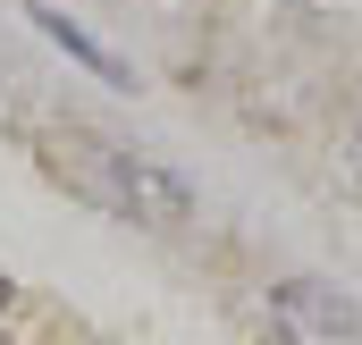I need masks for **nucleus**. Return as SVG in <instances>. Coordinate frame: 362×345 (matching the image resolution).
I'll use <instances>...</instances> for the list:
<instances>
[{
  "instance_id": "nucleus-1",
  "label": "nucleus",
  "mask_w": 362,
  "mask_h": 345,
  "mask_svg": "<svg viewBox=\"0 0 362 345\" xmlns=\"http://www.w3.org/2000/svg\"><path fill=\"white\" fill-rule=\"evenodd\" d=\"M59 169L76 177L101 211H118V219H144V228H177V219H194V185H185L177 169H160V160H144V152H127V144L68 135V144H59Z\"/></svg>"
},
{
  "instance_id": "nucleus-2",
  "label": "nucleus",
  "mask_w": 362,
  "mask_h": 345,
  "mask_svg": "<svg viewBox=\"0 0 362 345\" xmlns=\"http://www.w3.org/2000/svg\"><path fill=\"white\" fill-rule=\"evenodd\" d=\"M270 329L286 345H362V303L320 286V278H278L270 286Z\"/></svg>"
},
{
  "instance_id": "nucleus-3",
  "label": "nucleus",
  "mask_w": 362,
  "mask_h": 345,
  "mask_svg": "<svg viewBox=\"0 0 362 345\" xmlns=\"http://www.w3.org/2000/svg\"><path fill=\"white\" fill-rule=\"evenodd\" d=\"M34 25H42V34H51V42H59L68 59H85V68H93V76H101V85H127V68H118V59H110V51L93 42L85 25H68L59 8H42V0H34Z\"/></svg>"
},
{
  "instance_id": "nucleus-4",
  "label": "nucleus",
  "mask_w": 362,
  "mask_h": 345,
  "mask_svg": "<svg viewBox=\"0 0 362 345\" xmlns=\"http://www.w3.org/2000/svg\"><path fill=\"white\" fill-rule=\"evenodd\" d=\"M346 177L362 185V118H354V135H346Z\"/></svg>"
}]
</instances>
